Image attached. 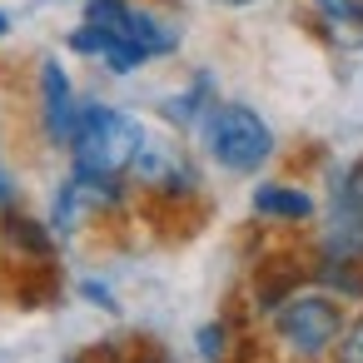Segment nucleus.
<instances>
[{"label":"nucleus","instance_id":"obj_10","mask_svg":"<svg viewBox=\"0 0 363 363\" xmlns=\"http://www.w3.org/2000/svg\"><path fill=\"white\" fill-rule=\"evenodd\" d=\"M333 363H363V313L353 323H343V333L333 343Z\"/></svg>","mask_w":363,"mask_h":363},{"label":"nucleus","instance_id":"obj_4","mask_svg":"<svg viewBox=\"0 0 363 363\" xmlns=\"http://www.w3.org/2000/svg\"><path fill=\"white\" fill-rule=\"evenodd\" d=\"M85 26L100 30L105 40L135 50L140 60H155V55H169L179 45V30L164 26L160 16L130 6V0H85Z\"/></svg>","mask_w":363,"mask_h":363},{"label":"nucleus","instance_id":"obj_12","mask_svg":"<svg viewBox=\"0 0 363 363\" xmlns=\"http://www.w3.org/2000/svg\"><path fill=\"white\" fill-rule=\"evenodd\" d=\"M199 353H204L209 363H219V358H224V323H209V328H199Z\"/></svg>","mask_w":363,"mask_h":363},{"label":"nucleus","instance_id":"obj_8","mask_svg":"<svg viewBox=\"0 0 363 363\" xmlns=\"http://www.w3.org/2000/svg\"><path fill=\"white\" fill-rule=\"evenodd\" d=\"M313 279H318V284H328V289H338V298H363V264H343V259H318ZM328 289H323V294H328Z\"/></svg>","mask_w":363,"mask_h":363},{"label":"nucleus","instance_id":"obj_3","mask_svg":"<svg viewBox=\"0 0 363 363\" xmlns=\"http://www.w3.org/2000/svg\"><path fill=\"white\" fill-rule=\"evenodd\" d=\"M343 323H348V313H343V298H333V294H294L274 308L279 343L303 363L333 358V343H338Z\"/></svg>","mask_w":363,"mask_h":363},{"label":"nucleus","instance_id":"obj_7","mask_svg":"<svg viewBox=\"0 0 363 363\" xmlns=\"http://www.w3.org/2000/svg\"><path fill=\"white\" fill-rule=\"evenodd\" d=\"M0 234H6V244H11L16 254H26V259H35V264H50V229H45L40 219L6 209V219H0Z\"/></svg>","mask_w":363,"mask_h":363},{"label":"nucleus","instance_id":"obj_15","mask_svg":"<svg viewBox=\"0 0 363 363\" xmlns=\"http://www.w3.org/2000/svg\"><path fill=\"white\" fill-rule=\"evenodd\" d=\"M6 30H11V21H6V11H0V35H6Z\"/></svg>","mask_w":363,"mask_h":363},{"label":"nucleus","instance_id":"obj_11","mask_svg":"<svg viewBox=\"0 0 363 363\" xmlns=\"http://www.w3.org/2000/svg\"><path fill=\"white\" fill-rule=\"evenodd\" d=\"M313 6L328 16V26H358L363 35V0H313Z\"/></svg>","mask_w":363,"mask_h":363},{"label":"nucleus","instance_id":"obj_6","mask_svg":"<svg viewBox=\"0 0 363 363\" xmlns=\"http://www.w3.org/2000/svg\"><path fill=\"white\" fill-rule=\"evenodd\" d=\"M254 214L259 219H274V224H303V219H313V199L298 184L269 179V184L254 189Z\"/></svg>","mask_w":363,"mask_h":363},{"label":"nucleus","instance_id":"obj_13","mask_svg":"<svg viewBox=\"0 0 363 363\" xmlns=\"http://www.w3.org/2000/svg\"><path fill=\"white\" fill-rule=\"evenodd\" d=\"M11 194H16L11 189V174H6V164H0V209H11Z\"/></svg>","mask_w":363,"mask_h":363},{"label":"nucleus","instance_id":"obj_9","mask_svg":"<svg viewBox=\"0 0 363 363\" xmlns=\"http://www.w3.org/2000/svg\"><path fill=\"white\" fill-rule=\"evenodd\" d=\"M333 209H348V214H358L363 219V160L333 184Z\"/></svg>","mask_w":363,"mask_h":363},{"label":"nucleus","instance_id":"obj_16","mask_svg":"<svg viewBox=\"0 0 363 363\" xmlns=\"http://www.w3.org/2000/svg\"><path fill=\"white\" fill-rule=\"evenodd\" d=\"M145 363H155V358H145Z\"/></svg>","mask_w":363,"mask_h":363},{"label":"nucleus","instance_id":"obj_14","mask_svg":"<svg viewBox=\"0 0 363 363\" xmlns=\"http://www.w3.org/2000/svg\"><path fill=\"white\" fill-rule=\"evenodd\" d=\"M219 6H254V0H219Z\"/></svg>","mask_w":363,"mask_h":363},{"label":"nucleus","instance_id":"obj_5","mask_svg":"<svg viewBox=\"0 0 363 363\" xmlns=\"http://www.w3.org/2000/svg\"><path fill=\"white\" fill-rule=\"evenodd\" d=\"M40 120H45L50 145L70 150V135L80 125V100H75V85L60 60H40Z\"/></svg>","mask_w":363,"mask_h":363},{"label":"nucleus","instance_id":"obj_1","mask_svg":"<svg viewBox=\"0 0 363 363\" xmlns=\"http://www.w3.org/2000/svg\"><path fill=\"white\" fill-rule=\"evenodd\" d=\"M140 145H145V130L135 115L115 105H80V125L70 135V160L80 179H125Z\"/></svg>","mask_w":363,"mask_h":363},{"label":"nucleus","instance_id":"obj_2","mask_svg":"<svg viewBox=\"0 0 363 363\" xmlns=\"http://www.w3.org/2000/svg\"><path fill=\"white\" fill-rule=\"evenodd\" d=\"M199 140H204L209 160L229 174H254L274 155V130L249 105H209L199 120Z\"/></svg>","mask_w":363,"mask_h":363}]
</instances>
